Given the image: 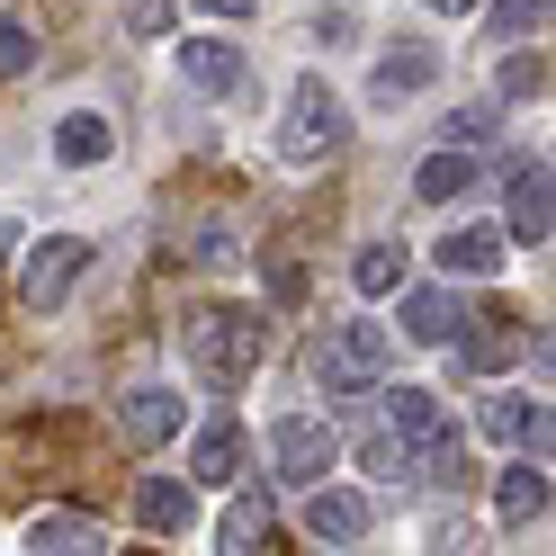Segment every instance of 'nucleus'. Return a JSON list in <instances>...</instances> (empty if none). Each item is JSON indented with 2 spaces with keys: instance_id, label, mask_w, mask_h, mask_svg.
<instances>
[{
  "instance_id": "nucleus-1",
  "label": "nucleus",
  "mask_w": 556,
  "mask_h": 556,
  "mask_svg": "<svg viewBox=\"0 0 556 556\" xmlns=\"http://www.w3.org/2000/svg\"><path fill=\"white\" fill-rule=\"evenodd\" d=\"M180 351H189V368L206 377V387H242V377L269 359V332H261V315H242V305H206V315L180 332Z\"/></svg>"
},
{
  "instance_id": "nucleus-2",
  "label": "nucleus",
  "mask_w": 556,
  "mask_h": 556,
  "mask_svg": "<svg viewBox=\"0 0 556 556\" xmlns=\"http://www.w3.org/2000/svg\"><path fill=\"white\" fill-rule=\"evenodd\" d=\"M387 368H395L387 324H332L315 341V387L324 395H377V387H387Z\"/></svg>"
},
{
  "instance_id": "nucleus-3",
  "label": "nucleus",
  "mask_w": 556,
  "mask_h": 556,
  "mask_svg": "<svg viewBox=\"0 0 556 556\" xmlns=\"http://www.w3.org/2000/svg\"><path fill=\"white\" fill-rule=\"evenodd\" d=\"M341 144H351V109H341L324 81H296L288 117H278V153H288V162H315V153H341Z\"/></svg>"
},
{
  "instance_id": "nucleus-4",
  "label": "nucleus",
  "mask_w": 556,
  "mask_h": 556,
  "mask_svg": "<svg viewBox=\"0 0 556 556\" xmlns=\"http://www.w3.org/2000/svg\"><path fill=\"white\" fill-rule=\"evenodd\" d=\"M332 458H341V440H332L324 413H288V422H269V476L278 484H324Z\"/></svg>"
},
{
  "instance_id": "nucleus-5",
  "label": "nucleus",
  "mask_w": 556,
  "mask_h": 556,
  "mask_svg": "<svg viewBox=\"0 0 556 556\" xmlns=\"http://www.w3.org/2000/svg\"><path fill=\"white\" fill-rule=\"evenodd\" d=\"M81 269H90V242L81 233H46L37 252H27V269H18V296L37 305V315H54V305L81 288Z\"/></svg>"
},
{
  "instance_id": "nucleus-6",
  "label": "nucleus",
  "mask_w": 556,
  "mask_h": 556,
  "mask_svg": "<svg viewBox=\"0 0 556 556\" xmlns=\"http://www.w3.org/2000/svg\"><path fill=\"white\" fill-rule=\"evenodd\" d=\"M180 81H189V90H206V99H225V90L252 81V63H242V46H233V37H180Z\"/></svg>"
},
{
  "instance_id": "nucleus-7",
  "label": "nucleus",
  "mask_w": 556,
  "mask_h": 556,
  "mask_svg": "<svg viewBox=\"0 0 556 556\" xmlns=\"http://www.w3.org/2000/svg\"><path fill=\"white\" fill-rule=\"evenodd\" d=\"M511 242H539L547 252V233H556V180H547V162H520L511 170Z\"/></svg>"
},
{
  "instance_id": "nucleus-8",
  "label": "nucleus",
  "mask_w": 556,
  "mask_h": 556,
  "mask_svg": "<svg viewBox=\"0 0 556 556\" xmlns=\"http://www.w3.org/2000/svg\"><path fill=\"white\" fill-rule=\"evenodd\" d=\"M305 530H315L324 547H351V539H368V503L351 494V484H305Z\"/></svg>"
},
{
  "instance_id": "nucleus-9",
  "label": "nucleus",
  "mask_w": 556,
  "mask_h": 556,
  "mask_svg": "<svg viewBox=\"0 0 556 556\" xmlns=\"http://www.w3.org/2000/svg\"><path fill=\"white\" fill-rule=\"evenodd\" d=\"M135 520H144L153 539H189L198 530V494L170 484V476H144V484H135Z\"/></svg>"
},
{
  "instance_id": "nucleus-10",
  "label": "nucleus",
  "mask_w": 556,
  "mask_h": 556,
  "mask_svg": "<svg viewBox=\"0 0 556 556\" xmlns=\"http://www.w3.org/2000/svg\"><path fill=\"white\" fill-rule=\"evenodd\" d=\"M484 440H511V448H530V458H547L556 422H547V404H530V395H494L484 404Z\"/></svg>"
},
{
  "instance_id": "nucleus-11",
  "label": "nucleus",
  "mask_w": 556,
  "mask_h": 556,
  "mask_svg": "<svg viewBox=\"0 0 556 556\" xmlns=\"http://www.w3.org/2000/svg\"><path fill=\"white\" fill-rule=\"evenodd\" d=\"M117 431H126L135 448H162L170 431H180V395H170V387H135V395L117 404Z\"/></svg>"
},
{
  "instance_id": "nucleus-12",
  "label": "nucleus",
  "mask_w": 556,
  "mask_h": 556,
  "mask_svg": "<svg viewBox=\"0 0 556 556\" xmlns=\"http://www.w3.org/2000/svg\"><path fill=\"white\" fill-rule=\"evenodd\" d=\"M387 431L422 458V448H440L448 440V413H440V395H422V387H395V404H387Z\"/></svg>"
},
{
  "instance_id": "nucleus-13",
  "label": "nucleus",
  "mask_w": 556,
  "mask_h": 556,
  "mask_svg": "<svg viewBox=\"0 0 556 556\" xmlns=\"http://www.w3.org/2000/svg\"><path fill=\"white\" fill-rule=\"evenodd\" d=\"M503 242H511L503 225H458V233L440 242V269L448 278H494L503 269Z\"/></svg>"
},
{
  "instance_id": "nucleus-14",
  "label": "nucleus",
  "mask_w": 556,
  "mask_h": 556,
  "mask_svg": "<svg viewBox=\"0 0 556 556\" xmlns=\"http://www.w3.org/2000/svg\"><path fill=\"white\" fill-rule=\"evenodd\" d=\"M27 547H37V556H90V547H109V530L81 520V511H37V520H27Z\"/></svg>"
},
{
  "instance_id": "nucleus-15",
  "label": "nucleus",
  "mask_w": 556,
  "mask_h": 556,
  "mask_svg": "<svg viewBox=\"0 0 556 556\" xmlns=\"http://www.w3.org/2000/svg\"><path fill=\"white\" fill-rule=\"evenodd\" d=\"M368 81H377V99H413V90L440 81V54H431V46H387Z\"/></svg>"
},
{
  "instance_id": "nucleus-16",
  "label": "nucleus",
  "mask_w": 556,
  "mask_h": 556,
  "mask_svg": "<svg viewBox=\"0 0 556 556\" xmlns=\"http://www.w3.org/2000/svg\"><path fill=\"white\" fill-rule=\"evenodd\" d=\"M448 341H458V332H448ZM520 351H530V332H520L511 315H494V324H484V332H467V341H458V359H467L476 377H494V368H511Z\"/></svg>"
},
{
  "instance_id": "nucleus-17",
  "label": "nucleus",
  "mask_w": 556,
  "mask_h": 556,
  "mask_svg": "<svg viewBox=\"0 0 556 556\" xmlns=\"http://www.w3.org/2000/svg\"><path fill=\"white\" fill-rule=\"evenodd\" d=\"M494 511L511 520V530H520V520H539V511H547V458H520V467H503V484H494Z\"/></svg>"
},
{
  "instance_id": "nucleus-18",
  "label": "nucleus",
  "mask_w": 556,
  "mask_h": 556,
  "mask_svg": "<svg viewBox=\"0 0 556 556\" xmlns=\"http://www.w3.org/2000/svg\"><path fill=\"white\" fill-rule=\"evenodd\" d=\"M189 476H198V484H233V476H242V431H233V422H206L198 448H189Z\"/></svg>"
},
{
  "instance_id": "nucleus-19",
  "label": "nucleus",
  "mask_w": 556,
  "mask_h": 556,
  "mask_svg": "<svg viewBox=\"0 0 556 556\" xmlns=\"http://www.w3.org/2000/svg\"><path fill=\"white\" fill-rule=\"evenodd\" d=\"M448 332H458V296H448V288H413L404 296V341H448Z\"/></svg>"
},
{
  "instance_id": "nucleus-20",
  "label": "nucleus",
  "mask_w": 556,
  "mask_h": 556,
  "mask_svg": "<svg viewBox=\"0 0 556 556\" xmlns=\"http://www.w3.org/2000/svg\"><path fill=\"white\" fill-rule=\"evenodd\" d=\"M351 288H359V296H395V288H404V242H359Z\"/></svg>"
},
{
  "instance_id": "nucleus-21",
  "label": "nucleus",
  "mask_w": 556,
  "mask_h": 556,
  "mask_svg": "<svg viewBox=\"0 0 556 556\" xmlns=\"http://www.w3.org/2000/svg\"><path fill=\"white\" fill-rule=\"evenodd\" d=\"M413 189H422L431 206H448L458 189H476V162H467V144H448V153H431L422 170H413Z\"/></svg>"
},
{
  "instance_id": "nucleus-22",
  "label": "nucleus",
  "mask_w": 556,
  "mask_h": 556,
  "mask_svg": "<svg viewBox=\"0 0 556 556\" xmlns=\"http://www.w3.org/2000/svg\"><path fill=\"white\" fill-rule=\"evenodd\" d=\"M54 153L73 162V170H81V162H109V117H99V109L63 117V126H54Z\"/></svg>"
},
{
  "instance_id": "nucleus-23",
  "label": "nucleus",
  "mask_w": 556,
  "mask_h": 556,
  "mask_svg": "<svg viewBox=\"0 0 556 556\" xmlns=\"http://www.w3.org/2000/svg\"><path fill=\"white\" fill-rule=\"evenodd\" d=\"M359 467H368L377 484H404V467H413V448H404V440H395L387 422H377V431L359 440Z\"/></svg>"
},
{
  "instance_id": "nucleus-24",
  "label": "nucleus",
  "mask_w": 556,
  "mask_h": 556,
  "mask_svg": "<svg viewBox=\"0 0 556 556\" xmlns=\"http://www.w3.org/2000/svg\"><path fill=\"white\" fill-rule=\"evenodd\" d=\"M269 539V494H242L233 511H225V547L242 556V547H261Z\"/></svg>"
},
{
  "instance_id": "nucleus-25",
  "label": "nucleus",
  "mask_w": 556,
  "mask_h": 556,
  "mask_svg": "<svg viewBox=\"0 0 556 556\" xmlns=\"http://www.w3.org/2000/svg\"><path fill=\"white\" fill-rule=\"evenodd\" d=\"M27 63H37V37H27V18H0V81H18Z\"/></svg>"
},
{
  "instance_id": "nucleus-26",
  "label": "nucleus",
  "mask_w": 556,
  "mask_h": 556,
  "mask_svg": "<svg viewBox=\"0 0 556 556\" xmlns=\"http://www.w3.org/2000/svg\"><path fill=\"white\" fill-rule=\"evenodd\" d=\"M547 90V54H511L503 63V99H539Z\"/></svg>"
},
{
  "instance_id": "nucleus-27",
  "label": "nucleus",
  "mask_w": 556,
  "mask_h": 556,
  "mask_svg": "<svg viewBox=\"0 0 556 556\" xmlns=\"http://www.w3.org/2000/svg\"><path fill=\"white\" fill-rule=\"evenodd\" d=\"M547 27V0H494V37H530Z\"/></svg>"
},
{
  "instance_id": "nucleus-28",
  "label": "nucleus",
  "mask_w": 556,
  "mask_h": 556,
  "mask_svg": "<svg viewBox=\"0 0 556 556\" xmlns=\"http://www.w3.org/2000/svg\"><path fill=\"white\" fill-rule=\"evenodd\" d=\"M494 126H503V109H458L448 117V144H494Z\"/></svg>"
},
{
  "instance_id": "nucleus-29",
  "label": "nucleus",
  "mask_w": 556,
  "mask_h": 556,
  "mask_svg": "<svg viewBox=\"0 0 556 556\" xmlns=\"http://www.w3.org/2000/svg\"><path fill=\"white\" fill-rule=\"evenodd\" d=\"M170 27V0H135V37H162Z\"/></svg>"
},
{
  "instance_id": "nucleus-30",
  "label": "nucleus",
  "mask_w": 556,
  "mask_h": 556,
  "mask_svg": "<svg viewBox=\"0 0 556 556\" xmlns=\"http://www.w3.org/2000/svg\"><path fill=\"white\" fill-rule=\"evenodd\" d=\"M422 10H440V18H467V10H484V0H422Z\"/></svg>"
},
{
  "instance_id": "nucleus-31",
  "label": "nucleus",
  "mask_w": 556,
  "mask_h": 556,
  "mask_svg": "<svg viewBox=\"0 0 556 556\" xmlns=\"http://www.w3.org/2000/svg\"><path fill=\"white\" fill-rule=\"evenodd\" d=\"M206 10H225V18H252V0H206Z\"/></svg>"
}]
</instances>
